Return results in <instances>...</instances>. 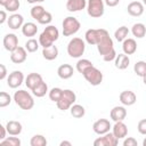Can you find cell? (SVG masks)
I'll list each match as a JSON object with an SVG mask.
<instances>
[{
    "mask_svg": "<svg viewBox=\"0 0 146 146\" xmlns=\"http://www.w3.org/2000/svg\"><path fill=\"white\" fill-rule=\"evenodd\" d=\"M7 22H8L9 29H11V30H18L19 27L22 29V26L24 25V18L19 14H13V15H10L8 17Z\"/></svg>",
    "mask_w": 146,
    "mask_h": 146,
    "instance_id": "e0dca14e",
    "label": "cell"
},
{
    "mask_svg": "<svg viewBox=\"0 0 146 146\" xmlns=\"http://www.w3.org/2000/svg\"><path fill=\"white\" fill-rule=\"evenodd\" d=\"M31 91H32V94H33L35 97H39V98H40V97H43V96L48 92V84L42 80V81H41L34 89H32Z\"/></svg>",
    "mask_w": 146,
    "mask_h": 146,
    "instance_id": "83f0119b",
    "label": "cell"
},
{
    "mask_svg": "<svg viewBox=\"0 0 146 146\" xmlns=\"http://www.w3.org/2000/svg\"><path fill=\"white\" fill-rule=\"evenodd\" d=\"M14 102L18 107H21L24 111H29L34 106V99L31 96L30 92L26 90H17L14 94Z\"/></svg>",
    "mask_w": 146,
    "mask_h": 146,
    "instance_id": "6da1fadb",
    "label": "cell"
},
{
    "mask_svg": "<svg viewBox=\"0 0 146 146\" xmlns=\"http://www.w3.org/2000/svg\"><path fill=\"white\" fill-rule=\"evenodd\" d=\"M52 21V15L49 13V11H44L43 14H42V16L36 21L39 24H43V25H47V24H49L50 22Z\"/></svg>",
    "mask_w": 146,
    "mask_h": 146,
    "instance_id": "b9f144b4",
    "label": "cell"
},
{
    "mask_svg": "<svg viewBox=\"0 0 146 146\" xmlns=\"http://www.w3.org/2000/svg\"><path fill=\"white\" fill-rule=\"evenodd\" d=\"M3 47L8 51H13L18 47V38L14 33H8L3 36Z\"/></svg>",
    "mask_w": 146,
    "mask_h": 146,
    "instance_id": "4fadbf2b",
    "label": "cell"
},
{
    "mask_svg": "<svg viewBox=\"0 0 146 146\" xmlns=\"http://www.w3.org/2000/svg\"><path fill=\"white\" fill-rule=\"evenodd\" d=\"M31 146H46L47 145V139L42 135H34L31 140H30Z\"/></svg>",
    "mask_w": 146,
    "mask_h": 146,
    "instance_id": "836d02e7",
    "label": "cell"
},
{
    "mask_svg": "<svg viewBox=\"0 0 146 146\" xmlns=\"http://www.w3.org/2000/svg\"><path fill=\"white\" fill-rule=\"evenodd\" d=\"M70 111H71V115H72L73 117H75V119H81V117H83L84 114H86L84 107H83L82 105H79V104H73V105L71 106Z\"/></svg>",
    "mask_w": 146,
    "mask_h": 146,
    "instance_id": "f1b7e54d",
    "label": "cell"
},
{
    "mask_svg": "<svg viewBox=\"0 0 146 146\" xmlns=\"http://www.w3.org/2000/svg\"><path fill=\"white\" fill-rule=\"evenodd\" d=\"M39 43H40V46H41L42 48H48V47H50V46L54 44V41L42 32V33L39 35Z\"/></svg>",
    "mask_w": 146,
    "mask_h": 146,
    "instance_id": "f35d334b",
    "label": "cell"
},
{
    "mask_svg": "<svg viewBox=\"0 0 146 146\" xmlns=\"http://www.w3.org/2000/svg\"><path fill=\"white\" fill-rule=\"evenodd\" d=\"M62 25H63V34H64V36H70V35L75 34L81 27V24L78 21V18H75L73 16H67L66 18H64Z\"/></svg>",
    "mask_w": 146,
    "mask_h": 146,
    "instance_id": "8992f818",
    "label": "cell"
},
{
    "mask_svg": "<svg viewBox=\"0 0 146 146\" xmlns=\"http://www.w3.org/2000/svg\"><path fill=\"white\" fill-rule=\"evenodd\" d=\"M24 81V74L21 71H13L7 78V84L9 88L16 89L18 88Z\"/></svg>",
    "mask_w": 146,
    "mask_h": 146,
    "instance_id": "9c48e42d",
    "label": "cell"
},
{
    "mask_svg": "<svg viewBox=\"0 0 146 146\" xmlns=\"http://www.w3.org/2000/svg\"><path fill=\"white\" fill-rule=\"evenodd\" d=\"M114 63H115V67L116 68L125 70L129 66V64H130V59H129V56L123 52V54L116 55V58L114 59Z\"/></svg>",
    "mask_w": 146,
    "mask_h": 146,
    "instance_id": "cb8c5ba5",
    "label": "cell"
},
{
    "mask_svg": "<svg viewBox=\"0 0 146 146\" xmlns=\"http://www.w3.org/2000/svg\"><path fill=\"white\" fill-rule=\"evenodd\" d=\"M104 2L108 6V7H115L119 5L120 0H104Z\"/></svg>",
    "mask_w": 146,
    "mask_h": 146,
    "instance_id": "bcb514c9",
    "label": "cell"
},
{
    "mask_svg": "<svg viewBox=\"0 0 146 146\" xmlns=\"http://www.w3.org/2000/svg\"><path fill=\"white\" fill-rule=\"evenodd\" d=\"M112 129H113L112 132L114 133V136H115L117 139L125 138L127 135H128V128H127V125L123 123V121H117V122H115V124L113 125Z\"/></svg>",
    "mask_w": 146,
    "mask_h": 146,
    "instance_id": "ac0fdd59",
    "label": "cell"
},
{
    "mask_svg": "<svg viewBox=\"0 0 146 146\" xmlns=\"http://www.w3.org/2000/svg\"><path fill=\"white\" fill-rule=\"evenodd\" d=\"M21 3H19V0H10L3 8L7 10V11H10V13H15L16 10H18Z\"/></svg>",
    "mask_w": 146,
    "mask_h": 146,
    "instance_id": "60d3db41",
    "label": "cell"
},
{
    "mask_svg": "<svg viewBox=\"0 0 146 146\" xmlns=\"http://www.w3.org/2000/svg\"><path fill=\"white\" fill-rule=\"evenodd\" d=\"M110 116L111 119L114 121V122H117V121H123L127 116V110L124 106H114L112 110H111V113H110Z\"/></svg>",
    "mask_w": 146,
    "mask_h": 146,
    "instance_id": "2e32d148",
    "label": "cell"
},
{
    "mask_svg": "<svg viewBox=\"0 0 146 146\" xmlns=\"http://www.w3.org/2000/svg\"><path fill=\"white\" fill-rule=\"evenodd\" d=\"M6 129H7V132L10 136H18L22 132L23 127H22V123L21 122L15 121V120H11V121H8L7 122Z\"/></svg>",
    "mask_w": 146,
    "mask_h": 146,
    "instance_id": "44dd1931",
    "label": "cell"
},
{
    "mask_svg": "<svg viewBox=\"0 0 146 146\" xmlns=\"http://www.w3.org/2000/svg\"><path fill=\"white\" fill-rule=\"evenodd\" d=\"M122 49H123V52L125 55H132L136 52L137 50V42L135 41V39H131V38H127L123 42H122Z\"/></svg>",
    "mask_w": 146,
    "mask_h": 146,
    "instance_id": "7402d4cb",
    "label": "cell"
},
{
    "mask_svg": "<svg viewBox=\"0 0 146 146\" xmlns=\"http://www.w3.org/2000/svg\"><path fill=\"white\" fill-rule=\"evenodd\" d=\"M137 145H138L137 140L135 138H132V137H128L123 141V146H137Z\"/></svg>",
    "mask_w": 146,
    "mask_h": 146,
    "instance_id": "ee69618b",
    "label": "cell"
},
{
    "mask_svg": "<svg viewBox=\"0 0 146 146\" xmlns=\"http://www.w3.org/2000/svg\"><path fill=\"white\" fill-rule=\"evenodd\" d=\"M86 50V43L80 38H73L67 43V54L72 58H80Z\"/></svg>",
    "mask_w": 146,
    "mask_h": 146,
    "instance_id": "3957f363",
    "label": "cell"
},
{
    "mask_svg": "<svg viewBox=\"0 0 146 146\" xmlns=\"http://www.w3.org/2000/svg\"><path fill=\"white\" fill-rule=\"evenodd\" d=\"M64 145H66V146H71L72 144H71L70 141H66V140H64V141H62V143H60V146H64Z\"/></svg>",
    "mask_w": 146,
    "mask_h": 146,
    "instance_id": "816d5d0a",
    "label": "cell"
},
{
    "mask_svg": "<svg viewBox=\"0 0 146 146\" xmlns=\"http://www.w3.org/2000/svg\"><path fill=\"white\" fill-rule=\"evenodd\" d=\"M87 7V0H67L66 9L71 13L80 11Z\"/></svg>",
    "mask_w": 146,
    "mask_h": 146,
    "instance_id": "d6986e66",
    "label": "cell"
},
{
    "mask_svg": "<svg viewBox=\"0 0 146 146\" xmlns=\"http://www.w3.org/2000/svg\"><path fill=\"white\" fill-rule=\"evenodd\" d=\"M111 128H112V125L107 119H99L92 124V130L97 135H105L106 132H108L111 130Z\"/></svg>",
    "mask_w": 146,
    "mask_h": 146,
    "instance_id": "8fae6325",
    "label": "cell"
},
{
    "mask_svg": "<svg viewBox=\"0 0 146 146\" xmlns=\"http://www.w3.org/2000/svg\"><path fill=\"white\" fill-rule=\"evenodd\" d=\"M11 103V97L9 94L1 91L0 92V107H6Z\"/></svg>",
    "mask_w": 146,
    "mask_h": 146,
    "instance_id": "ab89813d",
    "label": "cell"
},
{
    "mask_svg": "<svg viewBox=\"0 0 146 146\" xmlns=\"http://www.w3.org/2000/svg\"><path fill=\"white\" fill-rule=\"evenodd\" d=\"M62 95H63V89L57 88V87L50 89V91H49V98H50V100H52L55 103H57L59 100V98L62 97Z\"/></svg>",
    "mask_w": 146,
    "mask_h": 146,
    "instance_id": "74e56055",
    "label": "cell"
},
{
    "mask_svg": "<svg viewBox=\"0 0 146 146\" xmlns=\"http://www.w3.org/2000/svg\"><path fill=\"white\" fill-rule=\"evenodd\" d=\"M39 41H36L35 39H30L25 42V49L27 50V52H35L39 48Z\"/></svg>",
    "mask_w": 146,
    "mask_h": 146,
    "instance_id": "8d00e7d4",
    "label": "cell"
},
{
    "mask_svg": "<svg viewBox=\"0 0 146 146\" xmlns=\"http://www.w3.org/2000/svg\"><path fill=\"white\" fill-rule=\"evenodd\" d=\"M82 75L84 76V79L91 84V86H99L103 81V73L97 68L95 67L94 65L90 66L89 68H87Z\"/></svg>",
    "mask_w": 146,
    "mask_h": 146,
    "instance_id": "52a82bcc",
    "label": "cell"
},
{
    "mask_svg": "<svg viewBox=\"0 0 146 146\" xmlns=\"http://www.w3.org/2000/svg\"><path fill=\"white\" fill-rule=\"evenodd\" d=\"M96 46H97L98 52L103 57H106L107 55L115 52L113 40L111 39V36H110V34H108V32L106 30L103 31V34H102V36H100V39H99V41H98V43Z\"/></svg>",
    "mask_w": 146,
    "mask_h": 146,
    "instance_id": "7a4b0ae2",
    "label": "cell"
},
{
    "mask_svg": "<svg viewBox=\"0 0 146 146\" xmlns=\"http://www.w3.org/2000/svg\"><path fill=\"white\" fill-rule=\"evenodd\" d=\"M104 29H89L87 30L84 34V39L89 44H97L102 34H103Z\"/></svg>",
    "mask_w": 146,
    "mask_h": 146,
    "instance_id": "7c38bea8",
    "label": "cell"
},
{
    "mask_svg": "<svg viewBox=\"0 0 146 146\" xmlns=\"http://www.w3.org/2000/svg\"><path fill=\"white\" fill-rule=\"evenodd\" d=\"M21 140L17 137H8L0 141V146H19Z\"/></svg>",
    "mask_w": 146,
    "mask_h": 146,
    "instance_id": "e575fe53",
    "label": "cell"
},
{
    "mask_svg": "<svg viewBox=\"0 0 146 146\" xmlns=\"http://www.w3.org/2000/svg\"><path fill=\"white\" fill-rule=\"evenodd\" d=\"M137 129H138V132L140 135H144L146 136V119H143L138 122V125H137Z\"/></svg>",
    "mask_w": 146,
    "mask_h": 146,
    "instance_id": "7bdbcfd3",
    "label": "cell"
},
{
    "mask_svg": "<svg viewBox=\"0 0 146 146\" xmlns=\"http://www.w3.org/2000/svg\"><path fill=\"white\" fill-rule=\"evenodd\" d=\"M42 80H43V79H42V76H41L39 73H30V74L25 78V84H26V87H27L30 90H32V89H34Z\"/></svg>",
    "mask_w": 146,
    "mask_h": 146,
    "instance_id": "ffe728a7",
    "label": "cell"
},
{
    "mask_svg": "<svg viewBox=\"0 0 146 146\" xmlns=\"http://www.w3.org/2000/svg\"><path fill=\"white\" fill-rule=\"evenodd\" d=\"M9 1H10V0H0V5H1L2 7H5Z\"/></svg>",
    "mask_w": 146,
    "mask_h": 146,
    "instance_id": "f907efd6",
    "label": "cell"
},
{
    "mask_svg": "<svg viewBox=\"0 0 146 146\" xmlns=\"http://www.w3.org/2000/svg\"><path fill=\"white\" fill-rule=\"evenodd\" d=\"M105 2L104 0H88L87 1V13L92 18H99L104 15Z\"/></svg>",
    "mask_w": 146,
    "mask_h": 146,
    "instance_id": "277c9868",
    "label": "cell"
},
{
    "mask_svg": "<svg viewBox=\"0 0 146 146\" xmlns=\"http://www.w3.org/2000/svg\"><path fill=\"white\" fill-rule=\"evenodd\" d=\"M143 145H144V146H146V137H145V139L143 140Z\"/></svg>",
    "mask_w": 146,
    "mask_h": 146,
    "instance_id": "db71d44e",
    "label": "cell"
},
{
    "mask_svg": "<svg viewBox=\"0 0 146 146\" xmlns=\"http://www.w3.org/2000/svg\"><path fill=\"white\" fill-rule=\"evenodd\" d=\"M143 82H144V83H145V86H146V74L143 76Z\"/></svg>",
    "mask_w": 146,
    "mask_h": 146,
    "instance_id": "f5cc1de1",
    "label": "cell"
},
{
    "mask_svg": "<svg viewBox=\"0 0 146 146\" xmlns=\"http://www.w3.org/2000/svg\"><path fill=\"white\" fill-rule=\"evenodd\" d=\"M119 143V139L114 136L113 132H106L105 135H103V137L97 138L94 141L95 146H116Z\"/></svg>",
    "mask_w": 146,
    "mask_h": 146,
    "instance_id": "ba28073f",
    "label": "cell"
},
{
    "mask_svg": "<svg viewBox=\"0 0 146 146\" xmlns=\"http://www.w3.org/2000/svg\"><path fill=\"white\" fill-rule=\"evenodd\" d=\"M143 5H145V6H146V0H143Z\"/></svg>",
    "mask_w": 146,
    "mask_h": 146,
    "instance_id": "11a10c76",
    "label": "cell"
},
{
    "mask_svg": "<svg viewBox=\"0 0 146 146\" xmlns=\"http://www.w3.org/2000/svg\"><path fill=\"white\" fill-rule=\"evenodd\" d=\"M0 132H1V135H0V140H2V139L6 138V133H8L6 127L2 125V124H0Z\"/></svg>",
    "mask_w": 146,
    "mask_h": 146,
    "instance_id": "7dc6e473",
    "label": "cell"
},
{
    "mask_svg": "<svg viewBox=\"0 0 146 146\" xmlns=\"http://www.w3.org/2000/svg\"><path fill=\"white\" fill-rule=\"evenodd\" d=\"M73 73H74V70L70 64H63L57 68V74L63 80H67V79L72 78Z\"/></svg>",
    "mask_w": 146,
    "mask_h": 146,
    "instance_id": "603a6c76",
    "label": "cell"
},
{
    "mask_svg": "<svg viewBox=\"0 0 146 146\" xmlns=\"http://www.w3.org/2000/svg\"><path fill=\"white\" fill-rule=\"evenodd\" d=\"M75 100H76V95L74 94V91H72L71 89H65L63 90V95L56 104H57L58 110L66 111L71 108V106L75 103Z\"/></svg>",
    "mask_w": 146,
    "mask_h": 146,
    "instance_id": "5b68a950",
    "label": "cell"
},
{
    "mask_svg": "<svg viewBox=\"0 0 146 146\" xmlns=\"http://www.w3.org/2000/svg\"><path fill=\"white\" fill-rule=\"evenodd\" d=\"M131 32H132L133 36H136L138 39H141L146 35V26L143 23H136V24H133V26L131 29Z\"/></svg>",
    "mask_w": 146,
    "mask_h": 146,
    "instance_id": "4316f807",
    "label": "cell"
},
{
    "mask_svg": "<svg viewBox=\"0 0 146 146\" xmlns=\"http://www.w3.org/2000/svg\"><path fill=\"white\" fill-rule=\"evenodd\" d=\"M128 34H129V29L127 27V26H120L115 32H114V36H115V39H116V41H119V42H123L125 39H127V36H128Z\"/></svg>",
    "mask_w": 146,
    "mask_h": 146,
    "instance_id": "4dcf8cb0",
    "label": "cell"
},
{
    "mask_svg": "<svg viewBox=\"0 0 146 146\" xmlns=\"http://www.w3.org/2000/svg\"><path fill=\"white\" fill-rule=\"evenodd\" d=\"M0 16H1V18H0V24H3V23L6 22V19H8L6 11H5V10H1V11H0Z\"/></svg>",
    "mask_w": 146,
    "mask_h": 146,
    "instance_id": "c3c4849f",
    "label": "cell"
},
{
    "mask_svg": "<svg viewBox=\"0 0 146 146\" xmlns=\"http://www.w3.org/2000/svg\"><path fill=\"white\" fill-rule=\"evenodd\" d=\"M90 66H92V63L89 60V59H86V58H82V59H79L78 63H76V71L79 73H83L87 68H89Z\"/></svg>",
    "mask_w": 146,
    "mask_h": 146,
    "instance_id": "1f68e13d",
    "label": "cell"
},
{
    "mask_svg": "<svg viewBox=\"0 0 146 146\" xmlns=\"http://www.w3.org/2000/svg\"><path fill=\"white\" fill-rule=\"evenodd\" d=\"M27 57V50L24 47H17L15 50L10 52V60L15 64H22L26 60Z\"/></svg>",
    "mask_w": 146,
    "mask_h": 146,
    "instance_id": "30bf717a",
    "label": "cell"
},
{
    "mask_svg": "<svg viewBox=\"0 0 146 146\" xmlns=\"http://www.w3.org/2000/svg\"><path fill=\"white\" fill-rule=\"evenodd\" d=\"M42 56H43V58H46L47 60H54V59H56L57 56H58V48H57L55 44H52V46H50V47H48V48H43V50H42Z\"/></svg>",
    "mask_w": 146,
    "mask_h": 146,
    "instance_id": "d4e9b609",
    "label": "cell"
},
{
    "mask_svg": "<svg viewBox=\"0 0 146 146\" xmlns=\"http://www.w3.org/2000/svg\"><path fill=\"white\" fill-rule=\"evenodd\" d=\"M46 11V9L42 7V6H40V5H36V6H33L32 8H31V16H32V18H34L35 21H38L41 16H42V14Z\"/></svg>",
    "mask_w": 146,
    "mask_h": 146,
    "instance_id": "d590c367",
    "label": "cell"
},
{
    "mask_svg": "<svg viewBox=\"0 0 146 146\" xmlns=\"http://www.w3.org/2000/svg\"><path fill=\"white\" fill-rule=\"evenodd\" d=\"M119 98H120V102L122 103V105H124V106H131L137 100L136 94L133 91H131V90H124V91H122L120 94V97Z\"/></svg>",
    "mask_w": 146,
    "mask_h": 146,
    "instance_id": "5bb4252c",
    "label": "cell"
},
{
    "mask_svg": "<svg viewBox=\"0 0 146 146\" xmlns=\"http://www.w3.org/2000/svg\"><path fill=\"white\" fill-rule=\"evenodd\" d=\"M7 76V68L3 64H0V80H5Z\"/></svg>",
    "mask_w": 146,
    "mask_h": 146,
    "instance_id": "f6af8a7d",
    "label": "cell"
},
{
    "mask_svg": "<svg viewBox=\"0 0 146 146\" xmlns=\"http://www.w3.org/2000/svg\"><path fill=\"white\" fill-rule=\"evenodd\" d=\"M29 3H36V2H43L44 0H26Z\"/></svg>",
    "mask_w": 146,
    "mask_h": 146,
    "instance_id": "681fc988",
    "label": "cell"
},
{
    "mask_svg": "<svg viewBox=\"0 0 146 146\" xmlns=\"http://www.w3.org/2000/svg\"><path fill=\"white\" fill-rule=\"evenodd\" d=\"M36 32H38L36 24H34L32 22L24 23V25L22 26V33L25 36H34L36 34Z\"/></svg>",
    "mask_w": 146,
    "mask_h": 146,
    "instance_id": "484cf974",
    "label": "cell"
},
{
    "mask_svg": "<svg viewBox=\"0 0 146 146\" xmlns=\"http://www.w3.org/2000/svg\"><path fill=\"white\" fill-rule=\"evenodd\" d=\"M43 33H44L47 36H49L54 42L57 41L58 38H59V31H58V29H57L56 26H54V25H48V26L43 30Z\"/></svg>",
    "mask_w": 146,
    "mask_h": 146,
    "instance_id": "f546056e",
    "label": "cell"
},
{
    "mask_svg": "<svg viewBox=\"0 0 146 146\" xmlns=\"http://www.w3.org/2000/svg\"><path fill=\"white\" fill-rule=\"evenodd\" d=\"M133 71H135V73L138 76H141L143 78L146 74V62H144V60L136 62V64L133 66Z\"/></svg>",
    "mask_w": 146,
    "mask_h": 146,
    "instance_id": "d6a6232c",
    "label": "cell"
},
{
    "mask_svg": "<svg viewBox=\"0 0 146 146\" xmlns=\"http://www.w3.org/2000/svg\"><path fill=\"white\" fill-rule=\"evenodd\" d=\"M128 14L133 17H139L144 14V5L139 1H132L127 7Z\"/></svg>",
    "mask_w": 146,
    "mask_h": 146,
    "instance_id": "9a60e30c",
    "label": "cell"
}]
</instances>
